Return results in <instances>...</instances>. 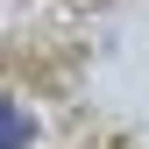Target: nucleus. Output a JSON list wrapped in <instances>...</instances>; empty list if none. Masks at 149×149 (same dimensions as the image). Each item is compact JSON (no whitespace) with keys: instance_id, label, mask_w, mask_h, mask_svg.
<instances>
[{"instance_id":"nucleus-1","label":"nucleus","mask_w":149,"mask_h":149,"mask_svg":"<svg viewBox=\"0 0 149 149\" xmlns=\"http://www.w3.org/2000/svg\"><path fill=\"white\" fill-rule=\"evenodd\" d=\"M22 142H29V114L14 100H0V149H22Z\"/></svg>"}]
</instances>
